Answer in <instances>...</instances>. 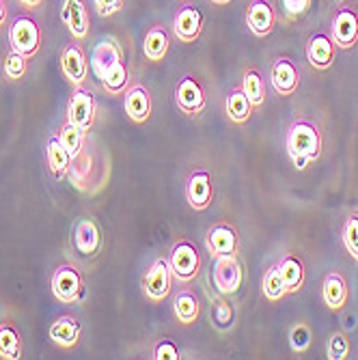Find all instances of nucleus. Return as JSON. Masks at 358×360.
<instances>
[{
    "label": "nucleus",
    "mask_w": 358,
    "mask_h": 360,
    "mask_svg": "<svg viewBox=\"0 0 358 360\" xmlns=\"http://www.w3.org/2000/svg\"><path fill=\"white\" fill-rule=\"evenodd\" d=\"M84 134H87L84 129H80L72 121H68V119L63 121V125L58 129V139L65 145V149L70 151L72 160H76V158L82 155V151H84Z\"/></svg>",
    "instance_id": "nucleus-30"
},
{
    "label": "nucleus",
    "mask_w": 358,
    "mask_h": 360,
    "mask_svg": "<svg viewBox=\"0 0 358 360\" xmlns=\"http://www.w3.org/2000/svg\"><path fill=\"white\" fill-rule=\"evenodd\" d=\"M281 3H283V11H285L287 22H298L309 13L313 0H281Z\"/></svg>",
    "instance_id": "nucleus-38"
},
{
    "label": "nucleus",
    "mask_w": 358,
    "mask_h": 360,
    "mask_svg": "<svg viewBox=\"0 0 358 360\" xmlns=\"http://www.w3.org/2000/svg\"><path fill=\"white\" fill-rule=\"evenodd\" d=\"M246 26L255 37H268L276 26L272 0H250L246 7Z\"/></svg>",
    "instance_id": "nucleus-16"
},
{
    "label": "nucleus",
    "mask_w": 358,
    "mask_h": 360,
    "mask_svg": "<svg viewBox=\"0 0 358 360\" xmlns=\"http://www.w3.org/2000/svg\"><path fill=\"white\" fill-rule=\"evenodd\" d=\"M262 291H264L266 300H270V302H279V300H283L285 296H289V293H287V287H285V281H283V274H281V270H279V264L268 266V270L264 272Z\"/></svg>",
    "instance_id": "nucleus-31"
},
{
    "label": "nucleus",
    "mask_w": 358,
    "mask_h": 360,
    "mask_svg": "<svg viewBox=\"0 0 358 360\" xmlns=\"http://www.w3.org/2000/svg\"><path fill=\"white\" fill-rule=\"evenodd\" d=\"M205 248L210 250L212 257H238L240 236L236 231V226L224 220L212 224L205 236Z\"/></svg>",
    "instance_id": "nucleus-8"
},
{
    "label": "nucleus",
    "mask_w": 358,
    "mask_h": 360,
    "mask_svg": "<svg viewBox=\"0 0 358 360\" xmlns=\"http://www.w3.org/2000/svg\"><path fill=\"white\" fill-rule=\"evenodd\" d=\"M173 313L181 326L197 323L201 317V300L192 289H179L173 296Z\"/></svg>",
    "instance_id": "nucleus-24"
},
{
    "label": "nucleus",
    "mask_w": 358,
    "mask_h": 360,
    "mask_svg": "<svg viewBox=\"0 0 358 360\" xmlns=\"http://www.w3.org/2000/svg\"><path fill=\"white\" fill-rule=\"evenodd\" d=\"M9 48L24 54L26 58L35 56L41 48V28L30 13H20L9 24Z\"/></svg>",
    "instance_id": "nucleus-2"
},
{
    "label": "nucleus",
    "mask_w": 358,
    "mask_h": 360,
    "mask_svg": "<svg viewBox=\"0 0 358 360\" xmlns=\"http://www.w3.org/2000/svg\"><path fill=\"white\" fill-rule=\"evenodd\" d=\"M242 266L238 257H214V268H212V281L222 296H234V293L242 287Z\"/></svg>",
    "instance_id": "nucleus-10"
},
{
    "label": "nucleus",
    "mask_w": 358,
    "mask_h": 360,
    "mask_svg": "<svg viewBox=\"0 0 358 360\" xmlns=\"http://www.w3.org/2000/svg\"><path fill=\"white\" fill-rule=\"evenodd\" d=\"M60 72L72 86H82L87 76H89V60L80 44L72 41L68 46H63L60 56H58Z\"/></svg>",
    "instance_id": "nucleus-12"
},
{
    "label": "nucleus",
    "mask_w": 358,
    "mask_h": 360,
    "mask_svg": "<svg viewBox=\"0 0 358 360\" xmlns=\"http://www.w3.org/2000/svg\"><path fill=\"white\" fill-rule=\"evenodd\" d=\"M321 298H324V304H326L331 311H341L345 304H347V298H350V289H347V281L341 272L333 270L324 276V283H321Z\"/></svg>",
    "instance_id": "nucleus-22"
},
{
    "label": "nucleus",
    "mask_w": 358,
    "mask_h": 360,
    "mask_svg": "<svg viewBox=\"0 0 358 360\" xmlns=\"http://www.w3.org/2000/svg\"><path fill=\"white\" fill-rule=\"evenodd\" d=\"M18 3H20L22 7H26V9H37V7L44 5V0H18Z\"/></svg>",
    "instance_id": "nucleus-42"
},
{
    "label": "nucleus",
    "mask_w": 358,
    "mask_h": 360,
    "mask_svg": "<svg viewBox=\"0 0 358 360\" xmlns=\"http://www.w3.org/2000/svg\"><path fill=\"white\" fill-rule=\"evenodd\" d=\"M123 108H125V117L136 123L143 125L151 119V93L145 84H132L127 86V91L123 93Z\"/></svg>",
    "instance_id": "nucleus-15"
},
{
    "label": "nucleus",
    "mask_w": 358,
    "mask_h": 360,
    "mask_svg": "<svg viewBox=\"0 0 358 360\" xmlns=\"http://www.w3.org/2000/svg\"><path fill=\"white\" fill-rule=\"evenodd\" d=\"M224 112L231 119V123L236 125H244L250 121L252 117V104L246 97V93L242 91V86H234L224 97Z\"/></svg>",
    "instance_id": "nucleus-27"
},
{
    "label": "nucleus",
    "mask_w": 358,
    "mask_h": 360,
    "mask_svg": "<svg viewBox=\"0 0 358 360\" xmlns=\"http://www.w3.org/2000/svg\"><path fill=\"white\" fill-rule=\"evenodd\" d=\"M285 149L289 160L294 162L298 171H305L311 162H315L321 155L324 139L321 129L315 121L309 117H298L289 123L287 134H285Z\"/></svg>",
    "instance_id": "nucleus-1"
},
{
    "label": "nucleus",
    "mask_w": 358,
    "mask_h": 360,
    "mask_svg": "<svg viewBox=\"0 0 358 360\" xmlns=\"http://www.w3.org/2000/svg\"><path fill=\"white\" fill-rule=\"evenodd\" d=\"M270 84L276 95L291 97L300 86V74L289 56H276L270 68Z\"/></svg>",
    "instance_id": "nucleus-13"
},
{
    "label": "nucleus",
    "mask_w": 358,
    "mask_h": 360,
    "mask_svg": "<svg viewBox=\"0 0 358 360\" xmlns=\"http://www.w3.org/2000/svg\"><path fill=\"white\" fill-rule=\"evenodd\" d=\"M337 3H343V0H337Z\"/></svg>",
    "instance_id": "nucleus-44"
},
{
    "label": "nucleus",
    "mask_w": 358,
    "mask_h": 360,
    "mask_svg": "<svg viewBox=\"0 0 358 360\" xmlns=\"http://www.w3.org/2000/svg\"><path fill=\"white\" fill-rule=\"evenodd\" d=\"M212 3H214V5H229L231 0H212Z\"/></svg>",
    "instance_id": "nucleus-43"
},
{
    "label": "nucleus",
    "mask_w": 358,
    "mask_h": 360,
    "mask_svg": "<svg viewBox=\"0 0 358 360\" xmlns=\"http://www.w3.org/2000/svg\"><path fill=\"white\" fill-rule=\"evenodd\" d=\"M123 60V50L119 46V41L115 37H106L102 39L93 48V54H91V65H93V72L97 78H104L106 72L113 68L115 63Z\"/></svg>",
    "instance_id": "nucleus-21"
},
{
    "label": "nucleus",
    "mask_w": 358,
    "mask_h": 360,
    "mask_svg": "<svg viewBox=\"0 0 358 360\" xmlns=\"http://www.w3.org/2000/svg\"><path fill=\"white\" fill-rule=\"evenodd\" d=\"M3 70H5L7 80L18 82V80H22V78L26 76V72H28V58H26L24 54L15 52V50H9V52L5 54V60H3Z\"/></svg>",
    "instance_id": "nucleus-34"
},
{
    "label": "nucleus",
    "mask_w": 358,
    "mask_h": 360,
    "mask_svg": "<svg viewBox=\"0 0 358 360\" xmlns=\"http://www.w3.org/2000/svg\"><path fill=\"white\" fill-rule=\"evenodd\" d=\"M171 48V35L169 30L162 24H153L147 28L145 37H143V54L151 63H162L169 54Z\"/></svg>",
    "instance_id": "nucleus-23"
},
{
    "label": "nucleus",
    "mask_w": 358,
    "mask_h": 360,
    "mask_svg": "<svg viewBox=\"0 0 358 360\" xmlns=\"http://www.w3.org/2000/svg\"><path fill=\"white\" fill-rule=\"evenodd\" d=\"M60 20L65 26H68V30L72 32V37L76 41H84L89 37L91 20H89V11H87L84 0H65L63 11H60Z\"/></svg>",
    "instance_id": "nucleus-19"
},
{
    "label": "nucleus",
    "mask_w": 358,
    "mask_h": 360,
    "mask_svg": "<svg viewBox=\"0 0 358 360\" xmlns=\"http://www.w3.org/2000/svg\"><path fill=\"white\" fill-rule=\"evenodd\" d=\"M72 240L80 255L95 257L102 246V231L95 218H80L72 229Z\"/></svg>",
    "instance_id": "nucleus-18"
},
{
    "label": "nucleus",
    "mask_w": 358,
    "mask_h": 360,
    "mask_svg": "<svg viewBox=\"0 0 358 360\" xmlns=\"http://www.w3.org/2000/svg\"><path fill=\"white\" fill-rule=\"evenodd\" d=\"M175 104L177 108L188 115V117H197L205 110V89L199 78L194 76H184L177 86H175Z\"/></svg>",
    "instance_id": "nucleus-9"
},
{
    "label": "nucleus",
    "mask_w": 358,
    "mask_h": 360,
    "mask_svg": "<svg viewBox=\"0 0 358 360\" xmlns=\"http://www.w3.org/2000/svg\"><path fill=\"white\" fill-rule=\"evenodd\" d=\"M331 37L337 48L352 50L358 44V11L350 5H341L331 22Z\"/></svg>",
    "instance_id": "nucleus-6"
},
{
    "label": "nucleus",
    "mask_w": 358,
    "mask_h": 360,
    "mask_svg": "<svg viewBox=\"0 0 358 360\" xmlns=\"http://www.w3.org/2000/svg\"><path fill=\"white\" fill-rule=\"evenodd\" d=\"M7 0H0V28H5L7 24Z\"/></svg>",
    "instance_id": "nucleus-41"
},
{
    "label": "nucleus",
    "mask_w": 358,
    "mask_h": 360,
    "mask_svg": "<svg viewBox=\"0 0 358 360\" xmlns=\"http://www.w3.org/2000/svg\"><path fill=\"white\" fill-rule=\"evenodd\" d=\"M240 86H242V91L246 93V97L250 100L252 108H262L264 106V102H266V84H264L262 72H259L257 68L244 70Z\"/></svg>",
    "instance_id": "nucleus-29"
},
{
    "label": "nucleus",
    "mask_w": 358,
    "mask_h": 360,
    "mask_svg": "<svg viewBox=\"0 0 358 360\" xmlns=\"http://www.w3.org/2000/svg\"><path fill=\"white\" fill-rule=\"evenodd\" d=\"M46 160H48V167L54 179H65L72 169V155L70 151L65 149V145L60 143L58 134H52L46 143Z\"/></svg>",
    "instance_id": "nucleus-25"
},
{
    "label": "nucleus",
    "mask_w": 358,
    "mask_h": 360,
    "mask_svg": "<svg viewBox=\"0 0 358 360\" xmlns=\"http://www.w3.org/2000/svg\"><path fill=\"white\" fill-rule=\"evenodd\" d=\"M234 317H236V311L231 307V302L226 300H214L212 304V319L220 326V328H226V326L234 323Z\"/></svg>",
    "instance_id": "nucleus-37"
},
{
    "label": "nucleus",
    "mask_w": 358,
    "mask_h": 360,
    "mask_svg": "<svg viewBox=\"0 0 358 360\" xmlns=\"http://www.w3.org/2000/svg\"><path fill=\"white\" fill-rule=\"evenodd\" d=\"M186 201L192 210L203 212L214 201V184L212 173L203 167L194 169L186 179Z\"/></svg>",
    "instance_id": "nucleus-11"
},
{
    "label": "nucleus",
    "mask_w": 358,
    "mask_h": 360,
    "mask_svg": "<svg viewBox=\"0 0 358 360\" xmlns=\"http://www.w3.org/2000/svg\"><path fill=\"white\" fill-rule=\"evenodd\" d=\"M155 360H179V347L173 339H162L153 349Z\"/></svg>",
    "instance_id": "nucleus-39"
},
{
    "label": "nucleus",
    "mask_w": 358,
    "mask_h": 360,
    "mask_svg": "<svg viewBox=\"0 0 358 360\" xmlns=\"http://www.w3.org/2000/svg\"><path fill=\"white\" fill-rule=\"evenodd\" d=\"M50 291L60 304H78L84 296V278L72 264H60L50 276Z\"/></svg>",
    "instance_id": "nucleus-3"
},
{
    "label": "nucleus",
    "mask_w": 358,
    "mask_h": 360,
    "mask_svg": "<svg viewBox=\"0 0 358 360\" xmlns=\"http://www.w3.org/2000/svg\"><path fill=\"white\" fill-rule=\"evenodd\" d=\"M335 52H337V46L331 37V32L326 30L313 32L307 41V60L317 72L331 70V65L335 63Z\"/></svg>",
    "instance_id": "nucleus-14"
},
{
    "label": "nucleus",
    "mask_w": 358,
    "mask_h": 360,
    "mask_svg": "<svg viewBox=\"0 0 358 360\" xmlns=\"http://www.w3.org/2000/svg\"><path fill=\"white\" fill-rule=\"evenodd\" d=\"M279 270L283 274L287 293H298L305 287L307 281V270H305V261L294 255V252H287L281 261H279Z\"/></svg>",
    "instance_id": "nucleus-26"
},
{
    "label": "nucleus",
    "mask_w": 358,
    "mask_h": 360,
    "mask_svg": "<svg viewBox=\"0 0 358 360\" xmlns=\"http://www.w3.org/2000/svg\"><path fill=\"white\" fill-rule=\"evenodd\" d=\"M127 82H129V74H127V68L123 60L115 63L106 72V76L102 78L106 93H110V95H123L127 91Z\"/></svg>",
    "instance_id": "nucleus-32"
},
{
    "label": "nucleus",
    "mask_w": 358,
    "mask_h": 360,
    "mask_svg": "<svg viewBox=\"0 0 358 360\" xmlns=\"http://www.w3.org/2000/svg\"><path fill=\"white\" fill-rule=\"evenodd\" d=\"M52 343L60 349H72L80 343L82 337V323L74 317V315H58L50 330H48Z\"/></svg>",
    "instance_id": "nucleus-20"
},
{
    "label": "nucleus",
    "mask_w": 358,
    "mask_h": 360,
    "mask_svg": "<svg viewBox=\"0 0 358 360\" xmlns=\"http://www.w3.org/2000/svg\"><path fill=\"white\" fill-rule=\"evenodd\" d=\"M173 274L167 257H158L143 276V293L149 302H162L169 298Z\"/></svg>",
    "instance_id": "nucleus-5"
},
{
    "label": "nucleus",
    "mask_w": 358,
    "mask_h": 360,
    "mask_svg": "<svg viewBox=\"0 0 358 360\" xmlns=\"http://www.w3.org/2000/svg\"><path fill=\"white\" fill-rule=\"evenodd\" d=\"M311 328L305 323V321H300V323H296L294 328H291V333H289V345H291V349H294L296 354H305L309 347H311Z\"/></svg>",
    "instance_id": "nucleus-35"
},
{
    "label": "nucleus",
    "mask_w": 358,
    "mask_h": 360,
    "mask_svg": "<svg viewBox=\"0 0 358 360\" xmlns=\"http://www.w3.org/2000/svg\"><path fill=\"white\" fill-rule=\"evenodd\" d=\"M95 117H97V102L93 93L84 86H74L72 97L68 102V117L65 119L84 129V132H89L95 125Z\"/></svg>",
    "instance_id": "nucleus-7"
},
{
    "label": "nucleus",
    "mask_w": 358,
    "mask_h": 360,
    "mask_svg": "<svg viewBox=\"0 0 358 360\" xmlns=\"http://www.w3.org/2000/svg\"><path fill=\"white\" fill-rule=\"evenodd\" d=\"M167 259H169L173 278L179 281V283H190V281L197 278L199 272H201V252L186 238L173 244Z\"/></svg>",
    "instance_id": "nucleus-4"
},
{
    "label": "nucleus",
    "mask_w": 358,
    "mask_h": 360,
    "mask_svg": "<svg viewBox=\"0 0 358 360\" xmlns=\"http://www.w3.org/2000/svg\"><path fill=\"white\" fill-rule=\"evenodd\" d=\"M173 32L181 44H192L203 32V13L194 5H184L173 18Z\"/></svg>",
    "instance_id": "nucleus-17"
},
{
    "label": "nucleus",
    "mask_w": 358,
    "mask_h": 360,
    "mask_svg": "<svg viewBox=\"0 0 358 360\" xmlns=\"http://www.w3.org/2000/svg\"><path fill=\"white\" fill-rule=\"evenodd\" d=\"M341 240H343V246L350 252V257L358 261V210H354L345 218V222L341 226Z\"/></svg>",
    "instance_id": "nucleus-33"
},
{
    "label": "nucleus",
    "mask_w": 358,
    "mask_h": 360,
    "mask_svg": "<svg viewBox=\"0 0 358 360\" xmlns=\"http://www.w3.org/2000/svg\"><path fill=\"white\" fill-rule=\"evenodd\" d=\"M350 354V339L343 333H333L326 341V356L331 360H345Z\"/></svg>",
    "instance_id": "nucleus-36"
},
{
    "label": "nucleus",
    "mask_w": 358,
    "mask_h": 360,
    "mask_svg": "<svg viewBox=\"0 0 358 360\" xmlns=\"http://www.w3.org/2000/svg\"><path fill=\"white\" fill-rule=\"evenodd\" d=\"M24 354L20 330L13 321H0V358L5 360H20Z\"/></svg>",
    "instance_id": "nucleus-28"
},
{
    "label": "nucleus",
    "mask_w": 358,
    "mask_h": 360,
    "mask_svg": "<svg viewBox=\"0 0 358 360\" xmlns=\"http://www.w3.org/2000/svg\"><path fill=\"white\" fill-rule=\"evenodd\" d=\"M93 5H95L97 15H102V18H113V15H117V13L123 9L125 0H93Z\"/></svg>",
    "instance_id": "nucleus-40"
}]
</instances>
